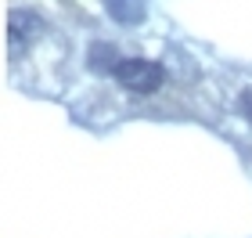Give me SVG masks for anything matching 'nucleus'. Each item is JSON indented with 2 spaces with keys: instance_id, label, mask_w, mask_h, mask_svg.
I'll return each instance as SVG.
<instances>
[{
  "instance_id": "obj_1",
  "label": "nucleus",
  "mask_w": 252,
  "mask_h": 238,
  "mask_svg": "<svg viewBox=\"0 0 252 238\" xmlns=\"http://www.w3.org/2000/svg\"><path fill=\"white\" fill-rule=\"evenodd\" d=\"M116 83L126 90V94H137V98H148V94H158L166 83V69L152 58H126L116 72Z\"/></svg>"
},
{
  "instance_id": "obj_2",
  "label": "nucleus",
  "mask_w": 252,
  "mask_h": 238,
  "mask_svg": "<svg viewBox=\"0 0 252 238\" xmlns=\"http://www.w3.org/2000/svg\"><path fill=\"white\" fill-rule=\"evenodd\" d=\"M43 29H47V22H43L36 11H29V7H18V11L7 15V40H11V47H32V43L43 36Z\"/></svg>"
},
{
  "instance_id": "obj_3",
  "label": "nucleus",
  "mask_w": 252,
  "mask_h": 238,
  "mask_svg": "<svg viewBox=\"0 0 252 238\" xmlns=\"http://www.w3.org/2000/svg\"><path fill=\"white\" fill-rule=\"evenodd\" d=\"M123 62L126 58L119 54V47H116V43H108V40H97V43H90V47H87V69L94 76H116Z\"/></svg>"
},
{
  "instance_id": "obj_4",
  "label": "nucleus",
  "mask_w": 252,
  "mask_h": 238,
  "mask_svg": "<svg viewBox=\"0 0 252 238\" xmlns=\"http://www.w3.org/2000/svg\"><path fill=\"white\" fill-rule=\"evenodd\" d=\"M105 11L119 26H141L148 18V0H105Z\"/></svg>"
},
{
  "instance_id": "obj_5",
  "label": "nucleus",
  "mask_w": 252,
  "mask_h": 238,
  "mask_svg": "<svg viewBox=\"0 0 252 238\" xmlns=\"http://www.w3.org/2000/svg\"><path fill=\"white\" fill-rule=\"evenodd\" d=\"M238 112L252 123V90H242V98H238Z\"/></svg>"
}]
</instances>
